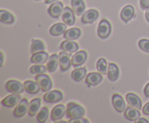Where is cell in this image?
<instances>
[{
	"mask_svg": "<svg viewBox=\"0 0 149 123\" xmlns=\"http://www.w3.org/2000/svg\"><path fill=\"white\" fill-rule=\"evenodd\" d=\"M48 117H49V109L47 107H44L41 109L36 115V120L39 122L44 123L47 121Z\"/></svg>",
	"mask_w": 149,
	"mask_h": 123,
	"instance_id": "obj_30",
	"label": "cell"
},
{
	"mask_svg": "<svg viewBox=\"0 0 149 123\" xmlns=\"http://www.w3.org/2000/svg\"><path fill=\"white\" fill-rule=\"evenodd\" d=\"M44 101L47 103H56L61 101L63 98L62 92L58 90L47 91L44 95Z\"/></svg>",
	"mask_w": 149,
	"mask_h": 123,
	"instance_id": "obj_6",
	"label": "cell"
},
{
	"mask_svg": "<svg viewBox=\"0 0 149 123\" xmlns=\"http://www.w3.org/2000/svg\"><path fill=\"white\" fill-rule=\"evenodd\" d=\"M97 69L100 73L103 75L107 73V61L104 58H100L97 60Z\"/></svg>",
	"mask_w": 149,
	"mask_h": 123,
	"instance_id": "obj_32",
	"label": "cell"
},
{
	"mask_svg": "<svg viewBox=\"0 0 149 123\" xmlns=\"http://www.w3.org/2000/svg\"><path fill=\"white\" fill-rule=\"evenodd\" d=\"M71 7L77 15H81L85 10V4L83 0H71Z\"/></svg>",
	"mask_w": 149,
	"mask_h": 123,
	"instance_id": "obj_24",
	"label": "cell"
},
{
	"mask_svg": "<svg viewBox=\"0 0 149 123\" xmlns=\"http://www.w3.org/2000/svg\"><path fill=\"white\" fill-rule=\"evenodd\" d=\"M29 110V101L27 98H23L18 103L17 107L15 109L13 114L17 118H20L26 114Z\"/></svg>",
	"mask_w": 149,
	"mask_h": 123,
	"instance_id": "obj_7",
	"label": "cell"
},
{
	"mask_svg": "<svg viewBox=\"0 0 149 123\" xmlns=\"http://www.w3.org/2000/svg\"><path fill=\"white\" fill-rule=\"evenodd\" d=\"M125 117L130 121L135 122L141 117V112L139 109L134 107H127L125 111Z\"/></svg>",
	"mask_w": 149,
	"mask_h": 123,
	"instance_id": "obj_18",
	"label": "cell"
},
{
	"mask_svg": "<svg viewBox=\"0 0 149 123\" xmlns=\"http://www.w3.org/2000/svg\"><path fill=\"white\" fill-rule=\"evenodd\" d=\"M48 59H49V54L47 52L42 51V52H39L33 54L31 58V62L33 64L42 65V64L47 62Z\"/></svg>",
	"mask_w": 149,
	"mask_h": 123,
	"instance_id": "obj_15",
	"label": "cell"
},
{
	"mask_svg": "<svg viewBox=\"0 0 149 123\" xmlns=\"http://www.w3.org/2000/svg\"><path fill=\"white\" fill-rule=\"evenodd\" d=\"M87 73L86 67H80L75 69L71 72V78L76 82H79L81 80L84 79Z\"/></svg>",
	"mask_w": 149,
	"mask_h": 123,
	"instance_id": "obj_28",
	"label": "cell"
},
{
	"mask_svg": "<svg viewBox=\"0 0 149 123\" xmlns=\"http://www.w3.org/2000/svg\"><path fill=\"white\" fill-rule=\"evenodd\" d=\"M85 114V109L79 104L69 102L66 108V117L70 120L82 117Z\"/></svg>",
	"mask_w": 149,
	"mask_h": 123,
	"instance_id": "obj_1",
	"label": "cell"
},
{
	"mask_svg": "<svg viewBox=\"0 0 149 123\" xmlns=\"http://www.w3.org/2000/svg\"><path fill=\"white\" fill-rule=\"evenodd\" d=\"M41 105V99L39 98H34V99L31 100V102L29 104V115L31 117H33L35 114H37V111L39 110V107Z\"/></svg>",
	"mask_w": 149,
	"mask_h": 123,
	"instance_id": "obj_26",
	"label": "cell"
},
{
	"mask_svg": "<svg viewBox=\"0 0 149 123\" xmlns=\"http://www.w3.org/2000/svg\"><path fill=\"white\" fill-rule=\"evenodd\" d=\"M37 1H38V0H37Z\"/></svg>",
	"mask_w": 149,
	"mask_h": 123,
	"instance_id": "obj_44",
	"label": "cell"
},
{
	"mask_svg": "<svg viewBox=\"0 0 149 123\" xmlns=\"http://www.w3.org/2000/svg\"><path fill=\"white\" fill-rule=\"evenodd\" d=\"M87 54L85 51H80L77 52L74 55H73L71 59V64L74 67H77L81 66L87 60Z\"/></svg>",
	"mask_w": 149,
	"mask_h": 123,
	"instance_id": "obj_12",
	"label": "cell"
},
{
	"mask_svg": "<svg viewBox=\"0 0 149 123\" xmlns=\"http://www.w3.org/2000/svg\"><path fill=\"white\" fill-rule=\"evenodd\" d=\"M98 16V12L96 10L91 9V10H87V12L84 13V14L81 17V21L84 24H88V23L91 24V23H93V22L97 20Z\"/></svg>",
	"mask_w": 149,
	"mask_h": 123,
	"instance_id": "obj_10",
	"label": "cell"
},
{
	"mask_svg": "<svg viewBox=\"0 0 149 123\" xmlns=\"http://www.w3.org/2000/svg\"><path fill=\"white\" fill-rule=\"evenodd\" d=\"M0 21L5 24H13L15 21V17L9 12L6 10H0Z\"/></svg>",
	"mask_w": 149,
	"mask_h": 123,
	"instance_id": "obj_29",
	"label": "cell"
},
{
	"mask_svg": "<svg viewBox=\"0 0 149 123\" xmlns=\"http://www.w3.org/2000/svg\"><path fill=\"white\" fill-rule=\"evenodd\" d=\"M143 113L145 115H149V102L146 104L143 108Z\"/></svg>",
	"mask_w": 149,
	"mask_h": 123,
	"instance_id": "obj_37",
	"label": "cell"
},
{
	"mask_svg": "<svg viewBox=\"0 0 149 123\" xmlns=\"http://www.w3.org/2000/svg\"><path fill=\"white\" fill-rule=\"evenodd\" d=\"M58 0H45V4H51V3L55 2Z\"/></svg>",
	"mask_w": 149,
	"mask_h": 123,
	"instance_id": "obj_40",
	"label": "cell"
},
{
	"mask_svg": "<svg viewBox=\"0 0 149 123\" xmlns=\"http://www.w3.org/2000/svg\"><path fill=\"white\" fill-rule=\"evenodd\" d=\"M112 103L115 109L119 113H122L125 109V103L122 96L119 94L115 93L112 96Z\"/></svg>",
	"mask_w": 149,
	"mask_h": 123,
	"instance_id": "obj_17",
	"label": "cell"
},
{
	"mask_svg": "<svg viewBox=\"0 0 149 123\" xmlns=\"http://www.w3.org/2000/svg\"><path fill=\"white\" fill-rule=\"evenodd\" d=\"M71 54H68L66 52H61L59 54V64L61 70L62 72H65L69 69L70 67L72 65L71 60L70 59Z\"/></svg>",
	"mask_w": 149,
	"mask_h": 123,
	"instance_id": "obj_5",
	"label": "cell"
},
{
	"mask_svg": "<svg viewBox=\"0 0 149 123\" xmlns=\"http://www.w3.org/2000/svg\"><path fill=\"white\" fill-rule=\"evenodd\" d=\"M146 18L147 21L149 22V9H148L147 11L146 12Z\"/></svg>",
	"mask_w": 149,
	"mask_h": 123,
	"instance_id": "obj_41",
	"label": "cell"
},
{
	"mask_svg": "<svg viewBox=\"0 0 149 123\" xmlns=\"http://www.w3.org/2000/svg\"><path fill=\"white\" fill-rule=\"evenodd\" d=\"M81 36V30L77 27H72L64 33L63 38L67 40H76Z\"/></svg>",
	"mask_w": 149,
	"mask_h": 123,
	"instance_id": "obj_27",
	"label": "cell"
},
{
	"mask_svg": "<svg viewBox=\"0 0 149 123\" xmlns=\"http://www.w3.org/2000/svg\"><path fill=\"white\" fill-rule=\"evenodd\" d=\"M135 122L136 123H148V120H147L146 118H143V117H142V118H139L138 120H136L135 121Z\"/></svg>",
	"mask_w": 149,
	"mask_h": 123,
	"instance_id": "obj_39",
	"label": "cell"
},
{
	"mask_svg": "<svg viewBox=\"0 0 149 123\" xmlns=\"http://www.w3.org/2000/svg\"><path fill=\"white\" fill-rule=\"evenodd\" d=\"M135 9L132 5H127L122 9L121 12V18L125 23H127L133 17Z\"/></svg>",
	"mask_w": 149,
	"mask_h": 123,
	"instance_id": "obj_20",
	"label": "cell"
},
{
	"mask_svg": "<svg viewBox=\"0 0 149 123\" xmlns=\"http://www.w3.org/2000/svg\"><path fill=\"white\" fill-rule=\"evenodd\" d=\"M6 89L12 93H21L25 90L24 85L15 80H10L6 83Z\"/></svg>",
	"mask_w": 149,
	"mask_h": 123,
	"instance_id": "obj_4",
	"label": "cell"
},
{
	"mask_svg": "<svg viewBox=\"0 0 149 123\" xmlns=\"http://www.w3.org/2000/svg\"><path fill=\"white\" fill-rule=\"evenodd\" d=\"M111 33V25L107 20H102L97 27V35L100 38H107Z\"/></svg>",
	"mask_w": 149,
	"mask_h": 123,
	"instance_id": "obj_3",
	"label": "cell"
},
{
	"mask_svg": "<svg viewBox=\"0 0 149 123\" xmlns=\"http://www.w3.org/2000/svg\"><path fill=\"white\" fill-rule=\"evenodd\" d=\"M45 49V44L43 42L40 40H32L31 43V52L33 54L39 52H42Z\"/></svg>",
	"mask_w": 149,
	"mask_h": 123,
	"instance_id": "obj_31",
	"label": "cell"
},
{
	"mask_svg": "<svg viewBox=\"0 0 149 123\" xmlns=\"http://www.w3.org/2000/svg\"><path fill=\"white\" fill-rule=\"evenodd\" d=\"M61 48L64 52L73 53L76 52L79 49V45L72 40H65L63 41L61 44Z\"/></svg>",
	"mask_w": 149,
	"mask_h": 123,
	"instance_id": "obj_19",
	"label": "cell"
},
{
	"mask_svg": "<svg viewBox=\"0 0 149 123\" xmlns=\"http://www.w3.org/2000/svg\"><path fill=\"white\" fill-rule=\"evenodd\" d=\"M20 99H21V96L19 95V93H13L6 96L1 101V104L7 108H11L18 104Z\"/></svg>",
	"mask_w": 149,
	"mask_h": 123,
	"instance_id": "obj_8",
	"label": "cell"
},
{
	"mask_svg": "<svg viewBox=\"0 0 149 123\" xmlns=\"http://www.w3.org/2000/svg\"><path fill=\"white\" fill-rule=\"evenodd\" d=\"M57 122V123H60V122H61V123H62V122H63V123L65 122H65H65V121H58V122Z\"/></svg>",
	"mask_w": 149,
	"mask_h": 123,
	"instance_id": "obj_43",
	"label": "cell"
},
{
	"mask_svg": "<svg viewBox=\"0 0 149 123\" xmlns=\"http://www.w3.org/2000/svg\"><path fill=\"white\" fill-rule=\"evenodd\" d=\"M102 79H103V77L100 72H90L86 77L85 82L89 86H92V85L94 86L100 83Z\"/></svg>",
	"mask_w": 149,
	"mask_h": 123,
	"instance_id": "obj_16",
	"label": "cell"
},
{
	"mask_svg": "<svg viewBox=\"0 0 149 123\" xmlns=\"http://www.w3.org/2000/svg\"><path fill=\"white\" fill-rule=\"evenodd\" d=\"M66 24L58 23L53 25L49 29V33L53 36H58L62 35L66 31Z\"/></svg>",
	"mask_w": 149,
	"mask_h": 123,
	"instance_id": "obj_23",
	"label": "cell"
},
{
	"mask_svg": "<svg viewBox=\"0 0 149 123\" xmlns=\"http://www.w3.org/2000/svg\"><path fill=\"white\" fill-rule=\"evenodd\" d=\"M3 61H4V55H3V53L1 52V65H0V67H2L3 65Z\"/></svg>",
	"mask_w": 149,
	"mask_h": 123,
	"instance_id": "obj_42",
	"label": "cell"
},
{
	"mask_svg": "<svg viewBox=\"0 0 149 123\" xmlns=\"http://www.w3.org/2000/svg\"><path fill=\"white\" fill-rule=\"evenodd\" d=\"M138 46L143 51L149 53V40L148 39H141L138 42Z\"/></svg>",
	"mask_w": 149,
	"mask_h": 123,
	"instance_id": "obj_34",
	"label": "cell"
},
{
	"mask_svg": "<svg viewBox=\"0 0 149 123\" xmlns=\"http://www.w3.org/2000/svg\"><path fill=\"white\" fill-rule=\"evenodd\" d=\"M25 91L30 94H36L40 91V86L37 82L32 80H26L23 84Z\"/></svg>",
	"mask_w": 149,
	"mask_h": 123,
	"instance_id": "obj_22",
	"label": "cell"
},
{
	"mask_svg": "<svg viewBox=\"0 0 149 123\" xmlns=\"http://www.w3.org/2000/svg\"><path fill=\"white\" fill-rule=\"evenodd\" d=\"M58 62H59V56L56 54L51 55L47 62V70L49 72H52L57 69L58 66Z\"/></svg>",
	"mask_w": 149,
	"mask_h": 123,
	"instance_id": "obj_21",
	"label": "cell"
},
{
	"mask_svg": "<svg viewBox=\"0 0 149 123\" xmlns=\"http://www.w3.org/2000/svg\"><path fill=\"white\" fill-rule=\"evenodd\" d=\"M108 78L111 81H116L119 78V69L116 64L110 63L108 69Z\"/></svg>",
	"mask_w": 149,
	"mask_h": 123,
	"instance_id": "obj_25",
	"label": "cell"
},
{
	"mask_svg": "<svg viewBox=\"0 0 149 123\" xmlns=\"http://www.w3.org/2000/svg\"><path fill=\"white\" fill-rule=\"evenodd\" d=\"M126 100L127 101L128 104L131 107L140 110L142 108V101L136 94L129 93L126 95Z\"/></svg>",
	"mask_w": 149,
	"mask_h": 123,
	"instance_id": "obj_14",
	"label": "cell"
},
{
	"mask_svg": "<svg viewBox=\"0 0 149 123\" xmlns=\"http://www.w3.org/2000/svg\"><path fill=\"white\" fill-rule=\"evenodd\" d=\"M70 123H88L89 120L85 118H82V117H79V118L77 119H72L68 121Z\"/></svg>",
	"mask_w": 149,
	"mask_h": 123,
	"instance_id": "obj_35",
	"label": "cell"
},
{
	"mask_svg": "<svg viewBox=\"0 0 149 123\" xmlns=\"http://www.w3.org/2000/svg\"><path fill=\"white\" fill-rule=\"evenodd\" d=\"M144 94H145L147 98H149V82L146 85V87L144 88Z\"/></svg>",
	"mask_w": 149,
	"mask_h": 123,
	"instance_id": "obj_38",
	"label": "cell"
},
{
	"mask_svg": "<svg viewBox=\"0 0 149 123\" xmlns=\"http://www.w3.org/2000/svg\"><path fill=\"white\" fill-rule=\"evenodd\" d=\"M66 114V109L63 104H58L55 106L51 112V119L53 121L61 120Z\"/></svg>",
	"mask_w": 149,
	"mask_h": 123,
	"instance_id": "obj_13",
	"label": "cell"
},
{
	"mask_svg": "<svg viewBox=\"0 0 149 123\" xmlns=\"http://www.w3.org/2000/svg\"><path fill=\"white\" fill-rule=\"evenodd\" d=\"M140 4L143 10L149 9V0H140Z\"/></svg>",
	"mask_w": 149,
	"mask_h": 123,
	"instance_id": "obj_36",
	"label": "cell"
},
{
	"mask_svg": "<svg viewBox=\"0 0 149 123\" xmlns=\"http://www.w3.org/2000/svg\"><path fill=\"white\" fill-rule=\"evenodd\" d=\"M62 19L64 23L67 25H72L75 23V16H74V12L72 9L69 7H65L63 9L62 14Z\"/></svg>",
	"mask_w": 149,
	"mask_h": 123,
	"instance_id": "obj_11",
	"label": "cell"
},
{
	"mask_svg": "<svg viewBox=\"0 0 149 123\" xmlns=\"http://www.w3.org/2000/svg\"><path fill=\"white\" fill-rule=\"evenodd\" d=\"M48 13L49 15L53 18H59L61 13L63 11V5L62 2L60 1H56L55 3H52L48 8Z\"/></svg>",
	"mask_w": 149,
	"mask_h": 123,
	"instance_id": "obj_9",
	"label": "cell"
},
{
	"mask_svg": "<svg viewBox=\"0 0 149 123\" xmlns=\"http://www.w3.org/2000/svg\"><path fill=\"white\" fill-rule=\"evenodd\" d=\"M47 70L46 66L40 64H36L31 67L30 72L31 74H42Z\"/></svg>",
	"mask_w": 149,
	"mask_h": 123,
	"instance_id": "obj_33",
	"label": "cell"
},
{
	"mask_svg": "<svg viewBox=\"0 0 149 123\" xmlns=\"http://www.w3.org/2000/svg\"><path fill=\"white\" fill-rule=\"evenodd\" d=\"M36 82L39 83L41 89L44 92H47L52 88V82L48 75L45 74H38L35 78Z\"/></svg>",
	"mask_w": 149,
	"mask_h": 123,
	"instance_id": "obj_2",
	"label": "cell"
}]
</instances>
